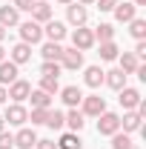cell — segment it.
<instances>
[{"label":"cell","mask_w":146,"mask_h":149,"mask_svg":"<svg viewBox=\"0 0 146 149\" xmlns=\"http://www.w3.org/2000/svg\"><path fill=\"white\" fill-rule=\"evenodd\" d=\"M80 112H83V118H97V115L106 112V100H103L100 95H83Z\"/></svg>","instance_id":"1"},{"label":"cell","mask_w":146,"mask_h":149,"mask_svg":"<svg viewBox=\"0 0 146 149\" xmlns=\"http://www.w3.org/2000/svg\"><path fill=\"white\" fill-rule=\"evenodd\" d=\"M115 132H120V115L117 112H103V115H97V135H115Z\"/></svg>","instance_id":"2"},{"label":"cell","mask_w":146,"mask_h":149,"mask_svg":"<svg viewBox=\"0 0 146 149\" xmlns=\"http://www.w3.org/2000/svg\"><path fill=\"white\" fill-rule=\"evenodd\" d=\"M20 40L23 43H29V46H35L43 40V26L35 23V20H26V23H20Z\"/></svg>","instance_id":"3"},{"label":"cell","mask_w":146,"mask_h":149,"mask_svg":"<svg viewBox=\"0 0 146 149\" xmlns=\"http://www.w3.org/2000/svg\"><path fill=\"white\" fill-rule=\"evenodd\" d=\"M60 69H69V72H77V69H83V52L80 49H63V55H60Z\"/></svg>","instance_id":"4"},{"label":"cell","mask_w":146,"mask_h":149,"mask_svg":"<svg viewBox=\"0 0 146 149\" xmlns=\"http://www.w3.org/2000/svg\"><path fill=\"white\" fill-rule=\"evenodd\" d=\"M72 46H74V49H80V52H89L92 46H95V35H92V29L77 26V29L72 32Z\"/></svg>","instance_id":"5"},{"label":"cell","mask_w":146,"mask_h":149,"mask_svg":"<svg viewBox=\"0 0 146 149\" xmlns=\"http://www.w3.org/2000/svg\"><path fill=\"white\" fill-rule=\"evenodd\" d=\"M66 20L72 23L74 29H77V26H86V20H89V9H86V6H80V3L74 0V3L66 6Z\"/></svg>","instance_id":"6"},{"label":"cell","mask_w":146,"mask_h":149,"mask_svg":"<svg viewBox=\"0 0 146 149\" xmlns=\"http://www.w3.org/2000/svg\"><path fill=\"white\" fill-rule=\"evenodd\" d=\"M3 120H9L12 126H23L29 120V109L23 103H12V106H6V112H3Z\"/></svg>","instance_id":"7"},{"label":"cell","mask_w":146,"mask_h":149,"mask_svg":"<svg viewBox=\"0 0 146 149\" xmlns=\"http://www.w3.org/2000/svg\"><path fill=\"white\" fill-rule=\"evenodd\" d=\"M43 37L46 40H52V43H60L63 37H66V23H60V20H49V23H43Z\"/></svg>","instance_id":"8"},{"label":"cell","mask_w":146,"mask_h":149,"mask_svg":"<svg viewBox=\"0 0 146 149\" xmlns=\"http://www.w3.org/2000/svg\"><path fill=\"white\" fill-rule=\"evenodd\" d=\"M29 92H32V83L29 80H15V83H9V89H6V95L15 100V103H23L26 97H29Z\"/></svg>","instance_id":"9"},{"label":"cell","mask_w":146,"mask_h":149,"mask_svg":"<svg viewBox=\"0 0 146 149\" xmlns=\"http://www.w3.org/2000/svg\"><path fill=\"white\" fill-rule=\"evenodd\" d=\"M112 15H115L117 23H129V20L138 17V9H135L132 3H126V0H117V3H115V9H112Z\"/></svg>","instance_id":"10"},{"label":"cell","mask_w":146,"mask_h":149,"mask_svg":"<svg viewBox=\"0 0 146 149\" xmlns=\"http://www.w3.org/2000/svg\"><path fill=\"white\" fill-rule=\"evenodd\" d=\"M120 129L126 132V135H132V132H143V118L138 115V112L132 109V112H123V118H120Z\"/></svg>","instance_id":"11"},{"label":"cell","mask_w":146,"mask_h":149,"mask_svg":"<svg viewBox=\"0 0 146 149\" xmlns=\"http://www.w3.org/2000/svg\"><path fill=\"white\" fill-rule=\"evenodd\" d=\"M9 60H12V63H17V66L29 63V60H32V46H29V43H23V40L15 43V46H12V52H9Z\"/></svg>","instance_id":"12"},{"label":"cell","mask_w":146,"mask_h":149,"mask_svg":"<svg viewBox=\"0 0 146 149\" xmlns=\"http://www.w3.org/2000/svg\"><path fill=\"white\" fill-rule=\"evenodd\" d=\"M117 100H120V106H123L126 112H132L138 103H140V92H138V89H132V86H123V89L117 92Z\"/></svg>","instance_id":"13"},{"label":"cell","mask_w":146,"mask_h":149,"mask_svg":"<svg viewBox=\"0 0 146 149\" xmlns=\"http://www.w3.org/2000/svg\"><path fill=\"white\" fill-rule=\"evenodd\" d=\"M37 143V135H35V126L29 129V126H20L17 135H15V146L17 149H32Z\"/></svg>","instance_id":"14"},{"label":"cell","mask_w":146,"mask_h":149,"mask_svg":"<svg viewBox=\"0 0 146 149\" xmlns=\"http://www.w3.org/2000/svg\"><path fill=\"white\" fill-rule=\"evenodd\" d=\"M32 20L40 23V26L52 20V6H49V0H35V6H32Z\"/></svg>","instance_id":"15"},{"label":"cell","mask_w":146,"mask_h":149,"mask_svg":"<svg viewBox=\"0 0 146 149\" xmlns=\"http://www.w3.org/2000/svg\"><path fill=\"white\" fill-rule=\"evenodd\" d=\"M60 97H63V103L69 109H77L80 100H83V92H80V86H63L60 89Z\"/></svg>","instance_id":"16"},{"label":"cell","mask_w":146,"mask_h":149,"mask_svg":"<svg viewBox=\"0 0 146 149\" xmlns=\"http://www.w3.org/2000/svg\"><path fill=\"white\" fill-rule=\"evenodd\" d=\"M17 63H12V60H0V86H9V83H15L17 80Z\"/></svg>","instance_id":"17"},{"label":"cell","mask_w":146,"mask_h":149,"mask_svg":"<svg viewBox=\"0 0 146 149\" xmlns=\"http://www.w3.org/2000/svg\"><path fill=\"white\" fill-rule=\"evenodd\" d=\"M126 77L129 74H123L120 69H112V72H103V83H106L109 89H115V92H120V89L126 86Z\"/></svg>","instance_id":"18"},{"label":"cell","mask_w":146,"mask_h":149,"mask_svg":"<svg viewBox=\"0 0 146 149\" xmlns=\"http://www.w3.org/2000/svg\"><path fill=\"white\" fill-rule=\"evenodd\" d=\"M83 83H86L89 89H100V86H103V69H100V66H86Z\"/></svg>","instance_id":"19"},{"label":"cell","mask_w":146,"mask_h":149,"mask_svg":"<svg viewBox=\"0 0 146 149\" xmlns=\"http://www.w3.org/2000/svg\"><path fill=\"white\" fill-rule=\"evenodd\" d=\"M20 23V12L15 6H0V26L9 29V26H17Z\"/></svg>","instance_id":"20"},{"label":"cell","mask_w":146,"mask_h":149,"mask_svg":"<svg viewBox=\"0 0 146 149\" xmlns=\"http://www.w3.org/2000/svg\"><path fill=\"white\" fill-rule=\"evenodd\" d=\"M26 100H32V109H52V95L40 92V89H32Z\"/></svg>","instance_id":"21"},{"label":"cell","mask_w":146,"mask_h":149,"mask_svg":"<svg viewBox=\"0 0 146 149\" xmlns=\"http://www.w3.org/2000/svg\"><path fill=\"white\" fill-rule=\"evenodd\" d=\"M117 60H120V66H117V69H120L123 74H135V69L140 66V60L132 55V52H123V55H117Z\"/></svg>","instance_id":"22"},{"label":"cell","mask_w":146,"mask_h":149,"mask_svg":"<svg viewBox=\"0 0 146 149\" xmlns=\"http://www.w3.org/2000/svg\"><path fill=\"white\" fill-rule=\"evenodd\" d=\"M63 118H66V126H69V132H80V129H83V123H86L80 109H69Z\"/></svg>","instance_id":"23"},{"label":"cell","mask_w":146,"mask_h":149,"mask_svg":"<svg viewBox=\"0 0 146 149\" xmlns=\"http://www.w3.org/2000/svg\"><path fill=\"white\" fill-rule=\"evenodd\" d=\"M40 55H43V60H57V63H60L63 46H60V43H52V40H46V43H43V49H40Z\"/></svg>","instance_id":"24"},{"label":"cell","mask_w":146,"mask_h":149,"mask_svg":"<svg viewBox=\"0 0 146 149\" xmlns=\"http://www.w3.org/2000/svg\"><path fill=\"white\" fill-rule=\"evenodd\" d=\"M92 35H95V43H106V40L115 37V26L112 23H100V26L92 29Z\"/></svg>","instance_id":"25"},{"label":"cell","mask_w":146,"mask_h":149,"mask_svg":"<svg viewBox=\"0 0 146 149\" xmlns=\"http://www.w3.org/2000/svg\"><path fill=\"white\" fill-rule=\"evenodd\" d=\"M80 135L77 132H63L60 135V141H57V149H80Z\"/></svg>","instance_id":"26"},{"label":"cell","mask_w":146,"mask_h":149,"mask_svg":"<svg viewBox=\"0 0 146 149\" xmlns=\"http://www.w3.org/2000/svg\"><path fill=\"white\" fill-rule=\"evenodd\" d=\"M100 60H117V55H120V49H117V43L115 40H106V43H100Z\"/></svg>","instance_id":"27"},{"label":"cell","mask_w":146,"mask_h":149,"mask_svg":"<svg viewBox=\"0 0 146 149\" xmlns=\"http://www.w3.org/2000/svg\"><path fill=\"white\" fill-rule=\"evenodd\" d=\"M129 35L135 37V40H146V20L143 17L129 20Z\"/></svg>","instance_id":"28"},{"label":"cell","mask_w":146,"mask_h":149,"mask_svg":"<svg viewBox=\"0 0 146 149\" xmlns=\"http://www.w3.org/2000/svg\"><path fill=\"white\" fill-rule=\"evenodd\" d=\"M46 126H49V129H55V132H60L63 126H66V118H63V112H57V109H49Z\"/></svg>","instance_id":"29"},{"label":"cell","mask_w":146,"mask_h":149,"mask_svg":"<svg viewBox=\"0 0 146 149\" xmlns=\"http://www.w3.org/2000/svg\"><path fill=\"white\" fill-rule=\"evenodd\" d=\"M60 63L57 60H43V66H40V77H60Z\"/></svg>","instance_id":"30"},{"label":"cell","mask_w":146,"mask_h":149,"mask_svg":"<svg viewBox=\"0 0 146 149\" xmlns=\"http://www.w3.org/2000/svg\"><path fill=\"white\" fill-rule=\"evenodd\" d=\"M37 89L55 97V95L60 92V83H57V77H40V86H37Z\"/></svg>","instance_id":"31"},{"label":"cell","mask_w":146,"mask_h":149,"mask_svg":"<svg viewBox=\"0 0 146 149\" xmlns=\"http://www.w3.org/2000/svg\"><path fill=\"white\" fill-rule=\"evenodd\" d=\"M129 146H132V138L126 132H115L112 135V149H129Z\"/></svg>","instance_id":"32"},{"label":"cell","mask_w":146,"mask_h":149,"mask_svg":"<svg viewBox=\"0 0 146 149\" xmlns=\"http://www.w3.org/2000/svg\"><path fill=\"white\" fill-rule=\"evenodd\" d=\"M46 118H49V109H32L29 112L32 126H46Z\"/></svg>","instance_id":"33"},{"label":"cell","mask_w":146,"mask_h":149,"mask_svg":"<svg viewBox=\"0 0 146 149\" xmlns=\"http://www.w3.org/2000/svg\"><path fill=\"white\" fill-rule=\"evenodd\" d=\"M15 146V135H12V132H0V149H12Z\"/></svg>","instance_id":"34"},{"label":"cell","mask_w":146,"mask_h":149,"mask_svg":"<svg viewBox=\"0 0 146 149\" xmlns=\"http://www.w3.org/2000/svg\"><path fill=\"white\" fill-rule=\"evenodd\" d=\"M12 6H15L17 12H32V6H35V0H12Z\"/></svg>","instance_id":"35"},{"label":"cell","mask_w":146,"mask_h":149,"mask_svg":"<svg viewBox=\"0 0 146 149\" xmlns=\"http://www.w3.org/2000/svg\"><path fill=\"white\" fill-rule=\"evenodd\" d=\"M132 55L138 57V60H143L146 57V40H138V43H135V52H132Z\"/></svg>","instance_id":"36"},{"label":"cell","mask_w":146,"mask_h":149,"mask_svg":"<svg viewBox=\"0 0 146 149\" xmlns=\"http://www.w3.org/2000/svg\"><path fill=\"white\" fill-rule=\"evenodd\" d=\"M95 3H97V9H100V12H112L117 0H95Z\"/></svg>","instance_id":"37"},{"label":"cell","mask_w":146,"mask_h":149,"mask_svg":"<svg viewBox=\"0 0 146 149\" xmlns=\"http://www.w3.org/2000/svg\"><path fill=\"white\" fill-rule=\"evenodd\" d=\"M35 149H57V143H55V141H40V138H37Z\"/></svg>","instance_id":"38"},{"label":"cell","mask_w":146,"mask_h":149,"mask_svg":"<svg viewBox=\"0 0 146 149\" xmlns=\"http://www.w3.org/2000/svg\"><path fill=\"white\" fill-rule=\"evenodd\" d=\"M6 100H9V95H6V86H0V106H3Z\"/></svg>","instance_id":"39"},{"label":"cell","mask_w":146,"mask_h":149,"mask_svg":"<svg viewBox=\"0 0 146 149\" xmlns=\"http://www.w3.org/2000/svg\"><path fill=\"white\" fill-rule=\"evenodd\" d=\"M132 6H135V9H140V6H146V0H132Z\"/></svg>","instance_id":"40"},{"label":"cell","mask_w":146,"mask_h":149,"mask_svg":"<svg viewBox=\"0 0 146 149\" xmlns=\"http://www.w3.org/2000/svg\"><path fill=\"white\" fill-rule=\"evenodd\" d=\"M3 40H6V29L0 26V43H3Z\"/></svg>","instance_id":"41"},{"label":"cell","mask_w":146,"mask_h":149,"mask_svg":"<svg viewBox=\"0 0 146 149\" xmlns=\"http://www.w3.org/2000/svg\"><path fill=\"white\" fill-rule=\"evenodd\" d=\"M0 60H6V49H3V43H0Z\"/></svg>","instance_id":"42"},{"label":"cell","mask_w":146,"mask_h":149,"mask_svg":"<svg viewBox=\"0 0 146 149\" xmlns=\"http://www.w3.org/2000/svg\"><path fill=\"white\" fill-rule=\"evenodd\" d=\"M77 3H80V6H92L95 0H77Z\"/></svg>","instance_id":"43"},{"label":"cell","mask_w":146,"mask_h":149,"mask_svg":"<svg viewBox=\"0 0 146 149\" xmlns=\"http://www.w3.org/2000/svg\"><path fill=\"white\" fill-rule=\"evenodd\" d=\"M57 3H60V6H69V3H74V0H57Z\"/></svg>","instance_id":"44"},{"label":"cell","mask_w":146,"mask_h":149,"mask_svg":"<svg viewBox=\"0 0 146 149\" xmlns=\"http://www.w3.org/2000/svg\"><path fill=\"white\" fill-rule=\"evenodd\" d=\"M6 129V120H3V115H0V132Z\"/></svg>","instance_id":"45"},{"label":"cell","mask_w":146,"mask_h":149,"mask_svg":"<svg viewBox=\"0 0 146 149\" xmlns=\"http://www.w3.org/2000/svg\"><path fill=\"white\" fill-rule=\"evenodd\" d=\"M129 149H138V146H135V143H132V146H129Z\"/></svg>","instance_id":"46"}]
</instances>
